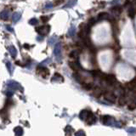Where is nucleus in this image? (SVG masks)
Returning a JSON list of instances; mask_svg holds the SVG:
<instances>
[{
  "label": "nucleus",
  "mask_w": 136,
  "mask_h": 136,
  "mask_svg": "<svg viewBox=\"0 0 136 136\" xmlns=\"http://www.w3.org/2000/svg\"><path fill=\"white\" fill-rule=\"evenodd\" d=\"M101 122L105 125H109V126H116V127H120V123H117L115 119L112 118L111 116H103L101 117Z\"/></svg>",
  "instance_id": "1"
},
{
  "label": "nucleus",
  "mask_w": 136,
  "mask_h": 136,
  "mask_svg": "<svg viewBox=\"0 0 136 136\" xmlns=\"http://www.w3.org/2000/svg\"><path fill=\"white\" fill-rule=\"evenodd\" d=\"M103 81H105L107 84L109 85H114L116 83H117V78L114 75H111V74H103V76L101 77V78Z\"/></svg>",
  "instance_id": "2"
},
{
  "label": "nucleus",
  "mask_w": 136,
  "mask_h": 136,
  "mask_svg": "<svg viewBox=\"0 0 136 136\" xmlns=\"http://www.w3.org/2000/svg\"><path fill=\"white\" fill-rule=\"evenodd\" d=\"M49 31H50V26L49 25H43L36 28V32H37L39 35H42V36L47 35V34L49 33Z\"/></svg>",
  "instance_id": "3"
},
{
  "label": "nucleus",
  "mask_w": 136,
  "mask_h": 136,
  "mask_svg": "<svg viewBox=\"0 0 136 136\" xmlns=\"http://www.w3.org/2000/svg\"><path fill=\"white\" fill-rule=\"evenodd\" d=\"M7 87L9 88L10 90H20L21 89V91H23V89L22 87L21 86V84L20 83H18L17 82L15 81H9L7 83Z\"/></svg>",
  "instance_id": "4"
},
{
  "label": "nucleus",
  "mask_w": 136,
  "mask_h": 136,
  "mask_svg": "<svg viewBox=\"0 0 136 136\" xmlns=\"http://www.w3.org/2000/svg\"><path fill=\"white\" fill-rule=\"evenodd\" d=\"M37 73H38L42 77H43V78H46V77H47L49 75V69H48L47 67H43L42 65H40V66H38V67H37Z\"/></svg>",
  "instance_id": "5"
},
{
  "label": "nucleus",
  "mask_w": 136,
  "mask_h": 136,
  "mask_svg": "<svg viewBox=\"0 0 136 136\" xmlns=\"http://www.w3.org/2000/svg\"><path fill=\"white\" fill-rule=\"evenodd\" d=\"M54 55L57 59V61H60L61 59V45L60 43H57L55 44V49H54Z\"/></svg>",
  "instance_id": "6"
},
{
  "label": "nucleus",
  "mask_w": 136,
  "mask_h": 136,
  "mask_svg": "<svg viewBox=\"0 0 136 136\" xmlns=\"http://www.w3.org/2000/svg\"><path fill=\"white\" fill-rule=\"evenodd\" d=\"M68 65H69V67H71V69L73 70V71H79V70L83 69V68H82V66L80 65V63H79V61H69Z\"/></svg>",
  "instance_id": "7"
},
{
  "label": "nucleus",
  "mask_w": 136,
  "mask_h": 136,
  "mask_svg": "<svg viewBox=\"0 0 136 136\" xmlns=\"http://www.w3.org/2000/svg\"><path fill=\"white\" fill-rule=\"evenodd\" d=\"M104 97L106 101H110L111 103H114L116 101V99H117L116 95L111 92H106L105 94H104Z\"/></svg>",
  "instance_id": "8"
},
{
  "label": "nucleus",
  "mask_w": 136,
  "mask_h": 136,
  "mask_svg": "<svg viewBox=\"0 0 136 136\" xmlns=\"http://www.w3.org/2000/svg\"><path fill=\"white\" fill-rule=\"evenodd\" d=\"M86 122H87V123L89 125L94 124V123L96 122V117L95 116V114H94L93 112H91V111H89L87 119H86Z\"/></svg>",
  "instance_id": "9"
},
{
  "label": "nucleus",
  "mask_w": 136,
  "mask_h": 136,
  "mask_svg": "<svg viewBox=\"0 0 136 136\" xmlns=\"http://www.w3.org/2000/svg\"><path fill=\"white\" fill-rule=\"evenodd\" d=\"M111 11L114 15H116V16H119V15H121L122 11H123V9H122L121 6L116 5V6H114V7L111 8Z\"/></svg>",
  "instance_id": "10"
},
{
  "label": "nucleus",
  "mask_w": 136,
  "mask_h": 136,
  "mask_svg": "<svg viewBox=\"0 0 136 136\" xmlns=\"http://www.w3.org/2000/svg\"><path fill=\"white\" fill-rule=\"evenodd\" d=\"M52 82H63L64 81V78L61 75L60 73H55L53 76V77H52Z\"/></svg>",
  "instance_id": "11"
},
{
  "label": "nucleus",
  "mask_w": 136,
  "mask_h": 136,
  "mask_svg": "<svg viewBox=\"0 0 136 136\" xmlns=\"http://www.w3.org/2000/svg\"><path fill=\"white\" fill-rule=\"evenodd\" d=\"M89 73H90L94 77H100V78H101V77L104 74L103 72H101L100 70H93V71H89Z\"/></svg>",
  "instance_id": "12"
},
{
  "label": "nucleus",
  "mask_w": 136,
  "mask_h": 136,
  "mask_svg": "<svg viewBox=\"0 0 136 136\" xmlns=\"http://www.w3.org/2000/svg\"><path fill=\"white\" fill-rule=\"evenodd\" d=\"M109 17H110L109 14L106 13V12H102V13H100L99 15H98L97 19L99 20V21H103V20H108Z\"/></svg>",
  "instance_id": "13"
},
{
  "label": "nucleus",
  "mask_w": 136,
  "mask_h": 136,
  "mask_svg": "<svg viewBox=\"0 0 136 136\" xmlns=\"http://www.w3.org/2000/svg\"><path fill=\"white\" fill-rule=\"evenodd\" d=\"M8 50L10 53L11 56L13 58H15L17 55V50L16 49H15V47H14V46H9V47H7Z\"/></svg>",
  "instance_id": "14"
},
{
  "label": "nucleus",
  "mask_w": 136,
  "mask_h": 136,
  "mask_svg": "<svg viewBox=\"0 0 136 136\" xmlns=\"http://www.w3.org/2000/svg\"><path fill=\"white\" fill-rule=\"evenodd\" d=\"M89 113V111H87V110H83V111L80 112L79 114V117L81 120H83V121H86L88 117V115Z\"/></svg>",
  "instance_id": "15"
},
{
  "label": "nucleus",
  "mask_w": 136,
  "mask_h": 136,
  "mask_svg": "<svg viewBox=\"0 0 136 136\" xmlns=\"http://www.w3.org/2000/svg\"><path fill=\"white\" fill-rule=\"evenodd\" d=\"M21 17V13H19V12H15V13H14L13 15H12V21H13L14 23H17L18 21H20Z\"/></svg>",
  "instance_id": "16"
},
{
  "label": "nucleus",
  "mask_w": 136,
  "mask_h": 136,
  "mask_svg": "<svg viewBox=\"0 0 136 136\" xmlns=\"http://www.w3.org/2000/svg\"><path fill=\"white\" fill-rule=\"evenodd\" d=\"M101 95H103V90L100 87H95V89H94V95L95 97H99Z\"/></svg>",
  "instance_id": "17"
},
{
  "label": "nucleus",
  "mask_w": 136,
  "mask_h": 136,
  "mask_svg": "<svg viewBox=\"0 0 136 136\" xmlns=\"http://www.w3.org/2000/svg\"><path fill=\"white\" fill-rule=\"evenodd\" d=\"M14 132H15V135L16 136H21L23 135L24 131H23V129L21 127H16L14 129Z\"/></svg>",
  "instance_id": "18"
},
{
  "label": "nucleus",
  "mask_w": 136,
  "mask_h": 136,
  "mask_svg": "<svg viewBox=\"0 0 136 136\" xmlns=\"http://www.w3.org/2000/svg\"><path fill=\"white\" fill-rule=\"evenodd\" d=\"M79 50H77V49H75V50H72L70 53L69 56L71 58H73V59H78V56H79Z\"/></svg>",
  "instance_id": "19"
},
{
  "label": "nucleus",
  "mask_w": 136,
  "mask_h": 136,
  "mask_svg": "<svg viewBox=\"0 0 136 136\" xmlns=\"http://www.w3.org/2000/svg\"><path fill=\"white\" fill-rule=\"evenodd\" d=\"M1 19L4 20V21L9 19V10L4 9V10H3L1 12Z\"/></svg>",
  "instance_id": "20"
},
{
  "label": "nucleus",
  "mask_w": 136,
  "mask_h": 136,
  "mask_svg": "<svg viewBox=\"0 0 136 136\" xmlns=\"http://www.w3.org/2000/svg\"><path fill=\"white\" fill-rule=\"evenodd\" d=\"M76 3H77V0H71V1H70L67 4H66L65 6H64V9H66V8L73 7L74 5H76Z\"/></svg>",
  "instance_id": "21"
},
{
  "label": "nucleus",
  "mask_w": 136,
  "mask_h": 136,
  "mask_svg": "<svg viewBox=\"0 0 136 136\" xmlns=\"http://www.w3.org/2000/svg\"><path fill=\"white\" fill-rule=\"evenodd\" d=\"M75 33H76V28L74 27H71V28L68 30V36L69 37H73Z\"/></svg>",
  "instance_id": "22"
},
{
  "label": "nucleus",
  "mask_w": 136,
  "mask_h": 136,
  "mask_svg": "<svg viewBox=\"0 0 136 136\" xmlns=\"http://www.w3.org/2000/svg\"><path fill=\"white\" fill-rule=\"evenodd\" d=\"M51 18V15L50 16H47V15H42V16H40V21H42V22L43 23H46L47 21H49V20Z\"/></svg>",
  "instance_id": "23"
},
{
  "label": "nucleus",
  "mask_w": 136,
  "mask_h": 136,
  "mask_svg": "<svg viewBox=\"0 0 136 136\" xmlns=\"http://www.w3.org/2000/svg\"><path fill=\"white\" fill-rule=\"evenodd\" d=\"M65 131H66V133L67 134V135H71V133L73 132V129L71 127L70 125H67V127H66V129H65Z\"/></svg>",
  "instance_id": "24"
},
{
  "label": "nucleus",
  "mask_w": 136,
  "mask_h": 136,
  "mask_svg": "<svg viewBox=\"0 0 136 136\" xmlns=\"http://www.w3.org/2000/svg\"><path fill=\"white\" fill-rule=\"evenodd\" d=\"M95 23H96V19H95V17L90 18V19L89 20V21H88V24H89V27H92V26H94Z\"/></svg>",
  "instance_id": "25"
},
{
  "label": "nucleus",
  "mask_w": 136,
  "mask_h": 136,
  "mask_svg": "<svg viewBox=\"0 0 136 136\" xmlns=\"http://www.w3.org/2000/svg\"><path fill=\"white\" fill-rule=\"evenodd\" d=\"M126 103V99L124 97V95H120V98H119V104L122 105H123L124 104Z\"/></svg>",
  "instance_id": "26"
},
{
  "label": "nucleus",
  "mask_w": 136,
  "mask_h": 136,
  "mask_svg": "<svg viewBox=\"0 0 136 136\" xmlns=\"http://www.w3.org/2000/svg\"><path fill=\"white\" fill-rule=\"evenodd\" d=\"M37 22H38V21H37L36 18H32V19L29 21V24H30V25H33V26L37 25Z\"/></svg>",
  "instance_id": "27"
},
{
  "label": "nucleus",
  "mask_w": 136,
  "mask_h": 136,
  "mask_svg": "<svg viewBox=\"0 0 136 136\" xmlns=\"http://www.w3.org/2000/svg\"><path fill=\"white\" fill-rule=\"evenodd\" d=\"M56 41V37H52L50 38L49 39V41H48V43H49V45H52L55 43V42Z\"/></svg>",
  "instance_id": "28"
},
{
  "label": "nucleus",
  "mask_w": 136,
  "mask_h": 136,
  "mask_svg": "<svg viewBox=\"0 0 136 136\" xmlns=\"http://www.w3.org/2000/svg\"><path fill=\"white\" fill-rule=\"evenodd\" d=\"M75 136H86V135L83 130H78L75 134Z\"/></svg>",
  "instance_id": "29"
},
{
  "label": "nucleus",
  "mask_w": 136,
  "mask_h": 136,
  "mask_svg": "<svg viewBox=\"0 0 136 136\" xmlns=\"http://www.w3.org/2000/svg\"><path fill=\"white\" fill-rule=\"evenodd\" d=\"M64 0H54V3H53V5L54 6H57L59 4H61V3H63Z\"/></svg>",
  "instance_id": "30"
},
{
  "label": "nucleus",
  "mask_w": 136,
  "mask_h": 136,
  "mask_svg": "<svg viewBox=\"0 0 136 136\" xmlns=\"http://www.w3.org/2000/svg\"><path fill=\"white\" fill-rule=\"evenodd\" d=\"M127 131H128V133H129V134H135V133H136V129L135 128H129V129H127Z\"/></svg>",
  "instance_id": "31"
},
{
  "label": "nucleus",
  "mask_w": 136,
  "mask_h": 136,
  "mask_svg": "<svg viewBox=\"0 0 136 136\" xmlns=\"http://www.w3.org/2000/svg\"><path fill=\"white\" fill-rule=\"evenodd\" d=\"M6 67H7L9 72L11 73V63L9 62V61H7V62H6Z\"/></svg>",
  "instance_id": "32"
},
{
  "label": "nucleus",
  "mask_w": 136,
  "mask_h": 136,
  "mask_svg": "<svg viewBox=\"0 0 136 136\" xmlns=\"http://www.w3.org/2000/svg\"><path fill=\"white\" fill-rule=\"evenodd\" d=\"M53 6H54L53 3H48L47 4H46V6H45V9H51Z\"/></svg>",
  "instance_id": "33"
},
{
  "label": "nucleus",
  "mask_w": 136,
  "mask_h": 136,
  "mask_svg": "<svg viewBox=\"0 0 136 136\" xmlns=\"http://www.w3.org/2000/svg\"><path fill=\"white\" fill-rule=\"evenodd\" d=\"M5 94H6V95H7L8 97H11L12 95H14V91H13V90H9V91H7V92H6Z\"/></svg>",
  "instance_id": "34"
},
{
  "label": "nucleus",
  "mask_w": 136,
  "mask_h": 136,
  "mask_svg": "<svg viewBox=\"0 0 136 136\" xmlns=\"http://www.w3.org/2000/svg\"><path fill=\"white\" fill-rule=\"evenodd\" d=\"M43 37H44V36H42V35L37 36V40L38 42H42L43 40Z\"/></svg>",
  "instance_id": "35"
},
{
  "label": "nucleus",
  "mask_w": 136,
  "mask_h": 136,
  "mask_svg": "<svg viewBox=\"0 0 136 136\" xmlns=\"http://www.w3.org/2000/svg\"><path fill=\"white\" fill-rule=\"evenodd\" d=\"M6 28H7L8 31H9V32H13L14 31V29L12 28L10 26H6Z\"/></svg>",
  "instance_id": "36"
},
{
  "label": "nucleus",
  "mask_w": 136,
  "mask_h": 136,
  "mask_svg": "<svg viewBox=\"0 0 136 136\" xmlns=\"http://www.w3.org/2000/svg\"><path fill=\"white\" fill-rule=\"evenodd\" d=\"M30 47H31V46L29 44H27V43H25V44H24V48H26V49H29Z\"/></svg>",
  "instance_id": "37"
}]
</instances>
